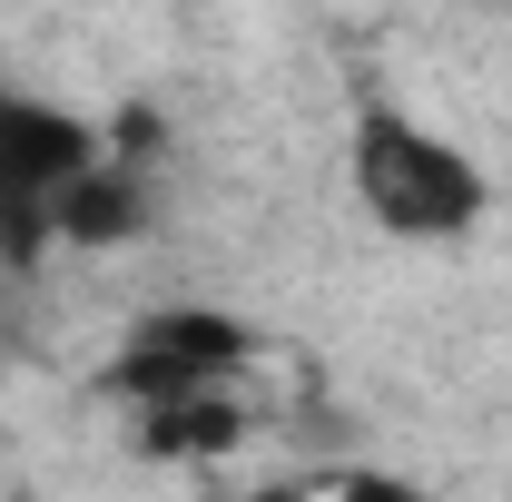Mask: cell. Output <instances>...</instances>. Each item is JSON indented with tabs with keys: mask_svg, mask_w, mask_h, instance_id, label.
I'll return each mask as SVG.
<instances>
[{
	"mask_svg": "<svg viewBox=\"0 0 512 502\" xmlns=\"http://www.w3.org/2000/svg\"><path fill=\"white\" fill-rule=\"evenodd\" d=\"M256 365V325L227 306H158L128 325V345L109 355V394L128 414H158V404H188V394H227Z\"/></svg>",
	"mask_w": 512,
	"mask_h": 502,
	"instance_id": "3957f363",
	"label": "cell"
},
{
	"mask_svg": "<svg viewBox=\"0 0 512 502\" xmlns=\"http://www.w3.org/2000/svg\"><path fill=\"white\" fill-rule=\"evenodd\" d=\"M247 502H316L306 483H266V493H247Z\"/></svg>",
	"mask_w": 512,
	"mask_h": 502,
	"instance_id": "52a82bcc",
	"label": "cell"
},
{
	"mask_svg": "<svg viewBox=\"0 0 512 502\" xmlns=\"http://www.w3.org/2000/svg\"><path fill=\"white\" fill-rule=\"evenodd\" d=\"M148 227H158V178H148V168H128V158H99V168L50 207V237H60V247H89V256L138 247Z\"/></svg>",
	"mask_w": 512,
	"mask_h": 502,
	"instance_id": "277c9868",
	"label": "cell"
},
{
	"mask_svg": "<svg viewBox=\"0 0 512 502\" xmlns=\"http://www.w3.org/2000/svg\"><path fill=\"white\" fill-rule=\"evenodd\" d=\"M345 178H355V207L375 217L384 237H414V247H444L463 227H483V207H493V178H483L434 119H414V109L384 99V89L355 99Z\"/></svg>",
	"mask_w": 512,
	"mask_h": 502,
	"instance_id": "6da1fadb",
	"label": "cell"
},
{
	"mask_svg": "<svg viewBox=\"0 0 512 502\" xmlns=\"http://www.w3.org/2000/svg\"><path fill=\"white\" fill-rule=\"evenodd\" d=\"M325 502H424V493H414V473H335Z\"/></svg>",
	"mask_w": 512,
	"mask_h": 502,
	"instance_id": "8992f818",
	"label": "cell"
},
{
	"mask_svg": "<svg viewBox=\"0 0 512 502\" xmlns=\"http://www.w3.org/2000/svg\"><path fill=\"white\" fill-rule=\"evenodd\" d=\"M99 158H109V138L79 119V109L0 79V266H10V276H30L40 256L60 247V237H50V207H60Z\"/></svg>",
	"mask_w": 512,
	"mask_h": 502,
	"instance_id": "7a4b0ae2",
	"label": "cell"
},
{
	"mask_svg": "<svg viewBox=\"0 0 512 502\" xmlns=\"http://www.w3.org/2000/svg\"><path fill=\"white\" fill-rule=\"evenodd\" d=\"M237 443H247V404L237 394H188V404L138 414V453H158V463H217Z\"/></svg>",
	"mask_w": 512,
	"mask_h": 502,
	"instance_id": "5b68a950",
	"label": "cell"
}]
</instances>
